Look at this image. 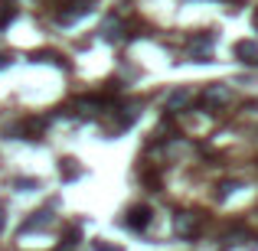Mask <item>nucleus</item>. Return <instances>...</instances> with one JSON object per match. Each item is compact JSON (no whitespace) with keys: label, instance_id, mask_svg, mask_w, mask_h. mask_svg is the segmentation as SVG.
Masks as SVG:
<instances>
[{"label":"nucleus","instance_id":"nucleus-14","mask_svg":"<svg viewBox=\"0 0 258 251\" xmlns=\"http://www.w3.org/2000/svg\"><path fill=\"white\" fill-rule=\"evenodd\" d=\"M4 225H7V212H4V206H0V232H4Z\"/></svg>","mask_w":258,"mask_h":251},{"label":"nucleus","instance_id":"nucleus-9","mask_svg":"<svg viewBox=\"0 0 258 251\" xmlns=\"http://www.w3.org/2000/svg\"><path fill=\"white\" fill-rule=\"evenodd\" d=\"M189 98H193V92H189L186 85H183V88H173V92L167 95V111H180V108H186Z\"/></svg>","mask_w":258,"mask_h":251},{"label":"nucleus","instance_id":"nucleus-6","mask_svg":"<svg viewBox=\"0 0 258 251\" xmlns=\"http://www.w3.org/2000/svg\"><path fill=\"white\" fill-rule=\"evenodd\" d=\"M92 7H95L92 0H79V4L72 0L69 10H59V13H56V20H59V23H66V26H69V23H79L82 17H88V13H92Z\"/></svg>","mask_w":258,"mask_h":251},{"label":"nucleus","instance_id":"nucleus-1","mask_svg":"<svg viewBox=\"0 0 258 251\" xmlns=\"http://www.w3.org/2000/svg\"><path fill=\"white\" fill-rule=\"evenodd\" d=\"M173 232L180 235L183 241H193V238H200V232H203V215L200 212H176L173 215Z\"/></svg>","mask_w":258,"mask_h":251},{"label":"nucleus","instance_id":"nucleus-12","mask_svg":"<svg viewBox=\"0 0 258 251\" xmlns=\"http://www.w3.org/2000/svg\"><path fill=\"white\" fill-rule=\"evenodd\" d=\"M13 186L23 193V189H36V186H39V180H33V176H20V180H13Z\"/></svg>","mask_w":258,"mask_h":251},{"label":"nucleus","instance_id":"nucleus-11","mask_svg":"<svg viewBox=\"0 0 258 251\" xmlns=\"http://www.w3.org/2000/svg\"><path fill=\"white\" fill-rule=\"evenodd\" d=\"M33 59H36V62H52V65H59V69H66V59L59 56V52H33Z\"/></svg>","mask_w":258,"mask_h":251},{"label":"nucleus","instance_id":"nucleus-7","mask_svg":"<svg viewBox=\"0 0 258 251\" xmlns=\"http://www.w3.org/2000/svg\"><path fill=\"white\" fill-rule=\"evenodd\" d=\"M235 59L245 65H258V43H252V39H239V43L232 46Z\"/></svg>","mask_w":258,"mask_h":251},{"label":"nucleus","instance_id":"nucleus-15","mask_svg":"<svg viewBox=\"0 0 258 251\" xmlns=\"http://www.w3.org/2000/svg\"><path fill=\"white\" fill-rule=\"evenodd\" d=\"M7 65H10V59H7V56H0V69H7Z\"/></svg>","mask_w":258,"mask_h":251},{"label":"nucleus","instance_id":"nucleus-13","mask_svg":"<svg viewBox=\"0 0 258 251\" xmlns=\"http://www.w3.org/2000/svg\"><path fill=\"white\" fill-rule=\"evenodd\" d=\"M95 251H121V248L111 245V241H105V238H98V241H95Z\"/></svg>","mask_w":258,"mask_h":251},{"label":"nucleus","instance_id":"nucleus-2","mask_svg":"<svg viewBox=\"0 0 258 251\" xmlns=\"http://www.w3.org/2000/svg\"><path fill=\"white\" fill-rule=\"evenodd\" d=\"M229 101H232V88L222 85V82L206 85V92H203V108H209V111H216V108H226Z\"/></svg>","mask_w":258,"mask_h":251},{"label":"nucleus","instance_id":"nucleus-3","mask_svg":"<svg viewBox=\"0 0 258 251\" xmlns=\"http://www.w3.org/2000/svg\"><path fill=\"white\" fill-rule=\"evenodd\" d=\"M151 219H154V209L141 202V206H131V209L124 212L121 225H124V228H134V232H144V228L151 225Z\"/></svg>","mask_w":258,"mask_h":251},{"label":"nucleus","instance_id":"nucleus-10","mask_svg":"<svg viewBox=\"0 0 258 251\" xmlns=\"http://www.w3.org/2000/svg\"><path fill=\"white\" fill-rule=\"evenodd\" d=\"M59 170H62V180H66V183H72V180H76V176H79V173H82V170H79V166H76V160H72V157H66V160H59Z\"/></svg>","mask_w":258,"mask_h":251},{"label":"nucleus","instance_id":"nucleus-5","mask_svg":"<svg viewBox=\"0 0 258 251\" xmlns=\"http://www.w3.org/2000/svg\"><path fill=\"white\" fill-rule=\"evenodd\" d=\"M98 36L105 39V43H118V39L124 36V20L114 17V13H108V17L101 20V26H98Z\"/></svg>","mask_w":258,"mask_h":251},{"label":"nucleus","instance_id":"nucleus-8","mask_svg":"<svg viewBox=\"0 0 258 251\" xmlns=\"http://www.w3.org/2000/svg\"><path fill=\"white\" fill-rule=\"evenodd\" d=\"M46 225H52V209H39V212H33L30 219L20 225V235H26V232H39V228H46Z\"/></svg>","mask_w":258,"mask_h":251},{"label":"nucleus","instance_id":"nucleus-4","mask_svg":"<svg viewBox=\"0 0 258 251\" xmlns=\"http://www.w3.org/2000/svg\"><path fill=\"white\" fill-rule=\"evenodd\" d=\"M213 43H216L213 30L189 39V56H193V62H209V59H213Z\"/></svg>","mask_w":258,"mask_h":251},{"label":"nucleus","instance_id":"nucleus-16","mask_svg":"<svg viewBox=\"0 0 258 251\" xmlns=\"http://www.w3.org/2000/svg\"><path fill=\"white\" fill-rule=\"evenodd\" d=\"M252 23H255V30H258V13H255V17H252Z\"/></svg>","mask_w":258,"mask_h":251}]
</instances>
